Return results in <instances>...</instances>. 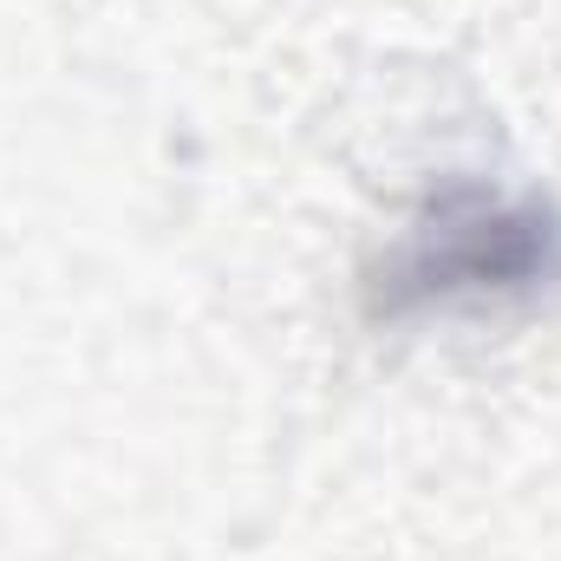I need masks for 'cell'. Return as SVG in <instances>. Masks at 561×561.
<instances>
[{
	"label": "cell",
	"mask_w": 561,
	"mask_h": 561,
	"mask_svg": "<svg viewBox=\"0 0 561 561\" xmlns=\"http://www.w3.org/2000/svg\"><path fill=\"white\" fill-rule=\"evenodd\" d=\"M561 294V203L483 176H444L386 255L366 268V320L405 327L424 313L529 307Z\"/></svg>",
	"instance_id": "obj_1"
}]
</instances>
